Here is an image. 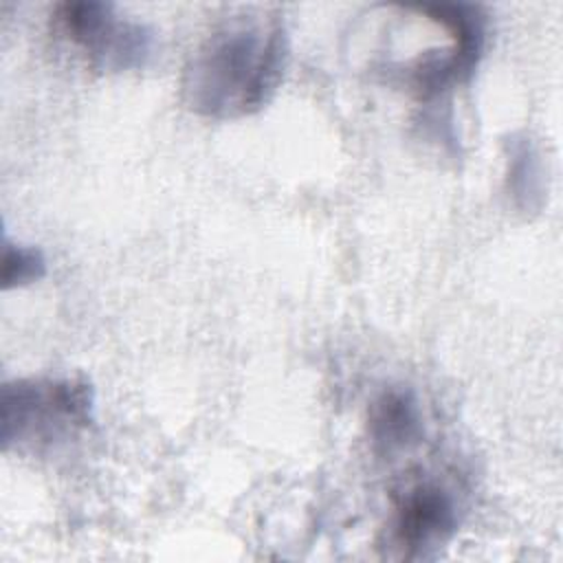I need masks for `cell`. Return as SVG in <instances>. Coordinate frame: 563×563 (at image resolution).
<instances>
[{
	"mask_svg": "<svg viewBox=\"0 0 563 563\" xmlns=\"http://www.w3.org/2000/svg\"><path fill=\"white\" fill-rule=\"evenodd\" d=\"M51 26L99 73L139 70L150 62L156 46L154 31L123 15L112 2H62L51 15Z\"/></svg>",
	"mask_w": 563,
	"mask_h": 563,
	"instance_id": "3",
	"label": "cell"
},
{
	"mask_svg": "<svg viewBox=\"0 0 563 563\" xmlns=\"http://www.w3.org/2000/svg\"><path fill=\"white\" fill-rule=\"evenodd\" d=\"M367 433L376 455H396L416 446L424 433L422 413L411 389L389 387L367 411Z\"/></svg>",
	"mask_w": 563,
	"mask_h": 563,
	"instance_id": "5",
	"label": "cell"
},
{
	"mask_svg": "<svg viewBox=\"0 0 563 563\" xmlns=\"http://www.w3.org/2000/svg\"><path fill=\"white\" fill-rule=\"evenodd\" d=\"M95 422V387L81 376H31L2 385L4 451L44 455L79 440Z\"/></svg>",
	"mask_w": 563,
	"mask_h": 563,
	"instance_id": "2",
	"label": "cell"
},
{
	"mask_svg": "<svg viewBox=\"0 0 563 563\" xmlns=\"http://www.w3.org/2000/svg\"><path fill=\"white\" fill-rule=\"evenodd\" d=\"M460 521L455 484L440 475H411L391 490L387 543L405 559H424L453 539Z\"/></svg>",
	"mask_w": 563,
	"mask_h": 563,
	"instance_id": "4",
	"label": "cell"
},
{
	"mask_svg": "<svg viewBox=\"0 0 563 563\" xmlns=\"http://www.w3.org/2000/svg\"><path fill=\"white\" fill-rule=\"evenodd\" d=\"M288 59L290 40L279 13L251 9L231 15L185 62L180 101L202 119L251 117L277 95Z\"/></svg>",
	"mask_w": 563,
	"mask_h": 563,
	"instance_id": "1",
	"label": "cell"
},
{
	"mask_svg": "<svg viewBox=\"0 0 563 563\" xmlns=\"http://www.w3.org/2000/svg\"><path fill=\"white\" fill-rule=\"evenodd\" d=\"M545 167L534 141L517 132L506 141V191L512 205L523 211H539L545 198Z\"/></svg>",
	"mask_w": 563,
	"mask_h": 563,
	"instance_id": "6",
	"label": "cell"
},
{
	"mask_svg": "<svg viewBox=\"0 0 563 563\" xmlns=\"http://www.w3.org/2000/svg\"><path fill=\"white\" fill-rule=\"evenodd\" d=\"M46 275V257L37 246L15 244L4 238L2 244V288H22Z\"/></svg>",
	"mask_w": 563,
	"mask_h": 563,
	"instance_id": "7",
	"label": "cell"
}]
</instances>
